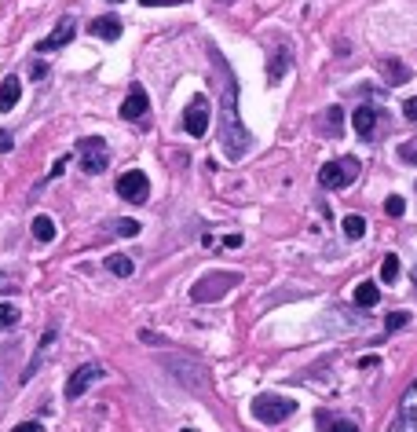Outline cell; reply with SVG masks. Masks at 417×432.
Instances as JSON below:
<instances>
[{"label":"cell","mask_w":417,"mask_h":432,"mask_svg":"<svg viewBox=\"0 0 417 432\" xmlns=\"http://www.w3.org/2000/svg\"><path fill=\"white\" fill-rule=\"evenodd\" d=\"M384 432H417V414H399Z\"/></svg>","instance_id":"d4e9b609"},{"label":"cell","mask_w":417,"mask_h":432,"mask_svg":"<svg viewBox=\"0 0 417 432\" xmlns=\"http://www.w3.org/2000/svg\"><path fill=\"white\" fill-rule=\"evenodd\" d=\"M180 432H194V428H180Z\"/></svg>","instance_id":"b9f144b4"},{"label":"cell","mask_w":417,"mask_h":432,"mask_svg":"<svg viewBox=\"0 0 417 432\" xmlns=\"http://www.w3.org/2000/svg\"><path fill=\"white\" fill-rule=\"evenodd\" d=\"M238 283H241L238 271H209V275H202L190 286V300H198V305H212V300L227 297Z\"/></svg>","instance_id":"7a4b0ae2"},{"label":"cell","mask_w":417,"mask_h":432,"mask_svg":"<svg viewBox=\"0 0 417 432\" xmlns=\"http://www.w3.org/2000/svg\"><path fill=\"white\" fill-rule=\"evenodd\" d=\"M384 209H388V216H403L406 212V202L399 198V194H392V198L384 202Z\"/></svg>","instance_id":"f546056e"},{"label":"cell","mask_w":417,"mask_h":432,"mask_svg":"<svg viewBox=\"0 0 417 432\" xmlns=\"http://www.w3.org/2000/svg\"><path fill=\"white\" fill-rule=\"evenodd\" d=\"M224 246H227V249H241V234H227Z\"/></svg>","instance_id":"74e56055"},{"label":"cell","mask_w":417,"mask_h":432,"mask_svg":"<svg viewBox=\"0 0 417 432\" xmlns=\"http://www.w3.org/2000/svg\"><path fill=\"white\" fill-rule=\"evenodd\" d=\"M118 194H121L125 202H132V205L147 202V194H150L147 172H143V169H128V172H121V176H118Z\"/></svg>","instance_id":"52a82bcc"},{"label":"cell","mask_w":417,"mask_h":432,"mask_svg":"<svg viewBox=\"0 0 417 432\" xmlns=\"http://www.w3.org/2000/svg\"><path fill=\"white\" fill-rule=\"evenodd\" d=\"M399 158H403V161H410V165H417V140H410V143H403V147H399Z\"/></svg>","instance_id":"4dcf8cb0"},{"label":"cell","mask_w":417,"mask_h":432,"mask_svg":"<svg viewBox=\"0 0 417 432\" xmlns=\"http://www.w3.org/2000/svg\"><path fill=\"white\" fill-rule=\"evenodd\" d=\"M15 147V140H11V132H4V128H0V154H8V150Z\"/></svg>","instance_id":"836d02e7"},{"label":"cell","mask_w":417,"mask_h":432,"mask_svg":"<svg viewBox=\"0 0 417 432\" xmlns=\"http://www.w3.org/2000/svg\"><path fill=\"white\" fill-rule=\"evenodd\" d=\"M66 165H70V158H66V154H62V158H59V161L52 165V172H48V176H59V172H62Z\"/></svg>","instance_id":"8d00e7d4"},{"label":"cell","mask_w":417,"mask_h":432,"mask_svg":"<svg viewBox=\"0 0 417 432\" xmlns=\"http://www.w3.org/2000/svg\"><path fill=\"white\" fill-rule=\"evenodd\" d=\"M377 300H381L377 283H359V286H355V305H359V308H373Z\"/></svg>","instance_id":"d6986e66"},{"label":"cell","mask_w":417,"mask_h":432,"mask_svg":"<svg viewBox=\"0 0 417 432\" xmlns=\"http://www.w3.org/2000/svg\"><path fill=\"white\" fill-rule=\"evenodd\" d=\"M403 114H406V121H410V125H417V96L403 103Z\"/></svg>","instance_id":"1f68e13d"},{"label":"cell","mask_w":417,"mask_h":432,"mask_svg":"<svg viewBox=\"0 0 417 432\" xmlns=\"http://www.w3.org/2000/svg\"><path fill=\"white\" fill-rule=\"evenodd\" d=\"M355 176H359V158H337V161H329V165L319 169V183L326 191H341Z\"/></svg>","instance_id":"5b68a950"},{"label":"cell","mask_w":417,"mask_h":432,"mask_svg":"<svg viewBox=\"0 0 417 432\" xmlns=\"http://www.w3.org/2000/svg\"><path fill=\"white\" fill-rule=\"evenodd\" d=\"M183 128H187V136H205L209 132V106H205L202 96L190 99V106L183 110Z\"/></svg>","instance_id":"9c48e42d"},{"label":"cell","mask_w":417,"mask_h":432,"mask_svg":"<svg viewBox=\"0 0 417 432\" xmlns=\"http://www.w3.org/2000/svg\"><path fill=\"white\" fill-rule=\"evenodd\" d=\"M341 121H344V110H341V106H329V110H326V118H322L326 136H341Z\"/></svg>","instance_id":"603a6c76"},{"label":"cell","mask_w":417,"mask_h":432,"mask_svg":"<svg viewBox=\"0 0 417 432\" xmlns=\"http://www.w3.org/2000/svg\"><path fill=\"white\" fill-rule=\"evenodd\" d=\"M147 106H150V99H147V92H143V84H132L128 96H125V103H121V118H125V121H139V118L147 114Z\"/></svg>","instance_id":"7c38bea8"},{"label":"cell","mask_w":417,"mask_h":432,"mask_svg":"<svg viewBox=\"0 0 417 432\" xmlns=\"http://www.w3.org/2000/svg\"><path fill=\"white\" fill-rule=\"evenodd\" d=\"M74 33H77V23H74V18H62V23H59L48 37L37 40V52H55V48H62V45H70Z\"/></svg>","instance_id":"30bf717a"},{"label":"cell","mask_w":417,"mask_h":432,"mask_svg":"<svg viewBox=\"0 0 417 432\" xmlns=\"http://www.w3.org/2000/svg\"><path fill=\"white\" fill-rule=\"evenodd\" d=\"M77 150H81V169L88 172V176H99V172H106L110 150H106V143H103L99 136H84V140L77 143Z\"/></svg>","instance_id":"8992f818"},{"label":"cell","mask_w":417,"mask_h":432,"mask_svg":"<svg viewBox=\"0 0 417 432\" xmlns=\"http://www.w3.org/2000/svg\"><path fill=\"white\" fill-rule=\"evenodd\" d=\"M4 290H15V283H11V275H0V293Z\"/></svg>","instance_id":"f35d334b"},{"label":"cell","mask_w":417,"mask_h":432,"mask_svg":"<svg viewBox=\"0 0 417 432\" xmlns=\"http://www.w3.org/2000/svg\"><path fill=\"white\" fill-rule=\"evenodd\" d=\"M290 67H293V55H290V48H271V62H268V84H278L285 74H290Z\"/></svg>","instance_id":"4fadbf2b"},{"label":"cell","mask_w":417,"mask_h":432,"mask_svg":"<svg viewBox=\"0 0 417 432\" xmlns=\"http://www.w3.org/2000/svg\"><path fill=\"white\" fill-rule=\"evenodd\" d=\"M106 268L114 271L118 278H128V275H132V261H128L125 253H110V256H106Z\"/></svg>","instance_id":"7402d4cb"},{"label":"cell","mask_w":417,"mask_h":432,"mask_svg":"<svg viewBox=\"0 0 417 432\" xmlns=\"http://www.w3.org/2000/svg\"><path fill=\"white\" fill-rule=\"evenodd\" d=\"M341 224H344V239H351V242H359L362 234H366V220H362L359 212H351V216H344Z\"/></svg>","instance_id":"44dd1931"},{"label":"cell","mask_w":417,"mask_h":432,"mask_svg":"<svg viewBox=\"0 0 417 432\" xmlns=\"http://www.w3.org/2000/svg\"><path fill=\"white\" fill-rule=\"evenodd\" d=\"M18 96H22L18 77H4V84H0V114L15 110V106H18Z\"/></svg>","instance_id":"9a60e30c"},{"label":"cell","mask_w":417,"mask_h":432,"mask_svg":"<svg viewBox=\"0 0 417 432\" xmlns=\"http://www.w3.org/2000/svg\"><path fill=\"white\" fill-rule=\"evenodd\" d=\"M351 125H355V136L373 140V132H377V125H381V110H377V106H355Z\"/></svg>","instance_id":"8fae6325"},{"label":"cell","mask_w":417,"mask_h":432,"mask_svg":"<svg viewBox=\"0 0 417 432\" xmlns=\"http://www.w3.org/2000/svg\"><path fill=\"white\" fill-rule=\"evenodd\" d=\"M11 432H40V421H22V425H15Z\"/></svg>","instance_id":"e575fe53"},{"label":"cell","mask_w":417,"mask_h":432,"mask_svg":"<svg viewBox=\"0 0 417 432\" xmlns=\"http://www.w3.org/2000/svg\"><path fill=\"white\" fill-rule=\"evenodd\" d=\"M15 322H18V308L15 305H0V330L15 326Z\"/></svg>","instance_id":"83f0119b"},{"label":"cell","mask_w":417,"mask_h":432,"mask_svg":"<svg viewBox=\"0 0 417 432\" xmlns=\"http://www.w3.org/2000/svg\"><path fill=\"white\" fill-rule=\"evenodd\" d=\"M165 366H168V374H172V377H180L187 388H194V392H205V388H209V370H205L202 363L180 359V356H168Z\"/></svg>","instance_id":"277c9868"},{"label":"cell","mask_w":417,"mask_h":432,"mask_svg":"<svg viewBox=\"0 0 417 432\" xmlns=\"http://www.w3.org/2000/svg\"><path fill=\"white\" fill-rule=\"evenodd\" d=\"M359 366H362V370H373V366H377V356H366Z\"/></svg>","instance_id":"ab89813d"},{"label":"cell","mask_w":417,"mask_h":432,"mask_svg":"<svg viewBox=\"0 0 417 432\" xmlns=\"http://www.w3.org/2000/svg\"><path fill=\"white\" fill-rule=\"evenodd\" d=\"M110 4H121V0H110Z\"/></svg>","instance_id":"ee69618b"},{"label":"cell","mask_w":417,"mask_h":432,"mask_svg":"<svg viewBox=\"0 0 417 432\" xmlns=\"http://www.w3.org/2000/svg\"><path fill=\"white\" fill-rule=\"evenodd\" d=\"M33 239L37 242H52L55 239V220H52V216H33Z\"/></svg>","instance_id":"ffe728a7"},{"label":"cell","mask_w":417,"mask_h":432,"mask_svg":"<svg viewBox=\"0 0 417 432\" xmlns=\"http://www.w3.org/2000/svg\"><path fill=\"white\" fill-rule=\"evenodd\" d=\"M410 322V312H392L388 319H384V334H395V330H403Z\"/></svg>","instance_id":"4316f807"},{"label":"cell","mask_w":417,"mask_h":432,"mask_svg":"<svg viewBox=\"0 0 417 432\" xmlns=\"http://www.w3.org/2000/svg\"><path fill=\"white\" fill-rule=\"evenodd\" d=\"M52 344H55V330H44V337H40V352L30 359V366H26V370H22V381H30L37 370H40V363H44V356H48L52 352Z\"/></svg>","instance_id":"ac0fdd59"},{"label":"cell","mask_w":417,"mask_h":432,"mask_svg":"<svg viewBox=\"0 0 417 432\" xmlns=\"http://www.w3.org/2000/svg\"><path fill=\"white\" fill-rule=\"evenodd\" d=\"M381 74H384L388 84H406V81L413 77L410 67H406V62H399V59H384V62H381Z\"/></svg>","instance_id":"e0dca14e"},{"label":"cell","mask_w":417,"mask_h":432,"mask_svg":"<svg viewBox=\"0 0 417 432\" xmlns=\"http://www.w3.org/2000/svg\"><path fill=\"white\" fill-rule=\"evenodd\" d=\"M143 8H172V4H187V0H139Z\"/></svg>","instance_id":"d6a6232c"},{"label":"cell","mask_w":417,"mask_h":432,"mask_svg":"<svg viewBox=\"0 0 417 432\" xmlns=\"http://www.w3.org/2000/svg\"><path fill=\"white\" fill-rule=\"evenodd\" d=\"M88 33L99 40H118L121 37V18H92L88 23Z\"/></svg>","instance_id":"5bb4252c"},{"label":"cell","mask_w":417,"mask_h":432,"mask_svg":"<svg viewBox=\"0 0 417 432\" xmlns=\"http://www.w3.org/2000/svg\"><path fill=\"white\" fill-rule=\"evenodd\" d=\"M99 377H103V366H99V363H84V366H77V370L70 374V381H66V392H62V396H66V399H81Z\"/></svg>","instance_id":"ba28073f"},{"label":"cell","mask_w":417,"mask_h":432,"mask_svg":"<svg viewBox=\"0 0 417 432\" xmlns=\"http://www.w3.org/2000/svg\"><path fill=\"white\" fill-rule=\"evenodd\" d=\"M118 234H125V239H132V234H139V220H132V216L118 220Z\"/></svg>","instance_id":"f1b7e54d"},{"label":"cell","mask_w":417,"mask_h":432,"mask_svg":"<svg viewBox=\"0 0 417 432\" xmlns=\"http://www.w3.org/2000/svg\"><path fill=\"white\" fill-rule=\"evenodd\" d=\"M413 283H417V264H413Z\"/></svg>","instance_id":"60d3db41"},{"label":"cell","mask_w":417,"mask_h":432,"mask_svg":"<svg viewBox=\"0 0 417 432\" xmlns=\"http://www.w3.org/2000/svg\"><path fill=\"white\" fill-rule=\"evenodd\" d=\"M219 4H231V0H219Z\"/></svg>","instance_id":"7bdbcfd3"},{"label":"cell","mask_w":417,"mask_h":432,"mask_svg":"<svg viewBox=\"0 0 417 432\" xmlns=\"http://www.w3.org/2000/svg\"><path fill=\"white\" fill-rule=\"evenodd\" d=\"M315 421H319V428H322V432H359V425H355V421L337 418V414H326V410H319Z\"/></svg>","instance_id":"2e32d148"},{"label":"cell","mask_w":417,"mask_h":432,"mask_svg":"<svg viewBox=\"0 0 417 432\" xmlns=\"http://www.w3.org/2000/svg\"><path fill=\"white\" fill-rule=\"evenodd\" d=\"M30 74H33V81H40L44 74H48V67H44V62H33V67H30Z\"/></svg>","instance_id":"d590c367"},{"label":"cell","mask_w":417,"mask_h":432,"mask_svg":"<svg viewBox=\"0 0 417 432\" xmlns=\"http://www.w3.org/2000/svg\"><path fill=\"white\" fill-rule=\"evenodd\" d=\"M399 414H417V381L403 392V399H399Z\"/></svg>","instance_id":"484cf974"},{"label":"cell","mask_w":417,"mask_h":432,"mask_svg":"<svg viewBox=\"0 0 417 432\" xmlns=\"http://www.w3.org/2000/svg\"><path fill=\"white\" fill-rule=\"evenodd\" d=\"M212 62L219 67V89H224V96H219V143H224V154L231 161L238 158H246V150H249V132H246V125L238 121V92H234V81H231V70H227V62L219 52H209Z\"/></svg>","instance_id":"6da1fadb"},{"label":"cell","mask_w":417,"mask_h":432,"mask_svg":"<svg viewBox=\"0 0 417 432\" xmlns=\"http://www.w3.org/2000/svg\"><path fill=\"white\" fill-rule=\"evenodd\" d=\"M249 410H253V418L260 425H278V421H285L290 414H297V399H285V396H256Z\"/></svg>","instance_id":"3957f363"},{"label":"cell","mask_w":417,"mask_h":432,"mask_svg":"<svg viewBox=\"0 0 417 432\" xmlns=\"http://www.w3.org/2000/svg\"><path fill=\"white\" fill-rule=\"evenodd\" d=\"M395 278H399V256L384 253V261H381V283H395Z\"/></svg>","instance_id":"cb8c5ba5"}]
</instances>
